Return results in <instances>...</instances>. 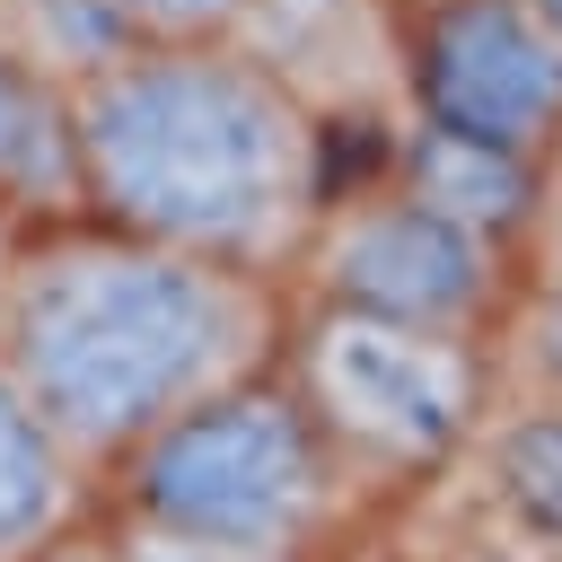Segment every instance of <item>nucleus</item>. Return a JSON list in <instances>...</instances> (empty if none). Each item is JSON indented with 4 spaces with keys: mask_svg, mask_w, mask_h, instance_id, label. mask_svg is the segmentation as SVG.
I'll return each mask as SVG.
<instances>
[{
    "mask_svg": "<svg viewBox=\"0 0 562 562\" xmlns=\"http://www.w3.org/2000/svg\"><path fill=\"white\" fill-rule=\"evenodd\" d=\"M61 97L88 220L255 281H281V263L307 255L334 202L325 123L237 35L114 44L79 61Z\"/></svg>",
    "mask_w": 562,
    "mask_h": 562,
    "instance_id": "f257e3e1",
    "label": "nucleus"
},
{
    "mask_svg": "<svg viewBox=\"0 0 562 562\" xmlns=\"http://www.w3.org/2000/svg\"><path fill=\"white\" fill-rule=\"evenodd\" d=\"M281 334V281L167 255L88 211L35 220L0 299V369L97 474H114L193 404L263 378Z\"/></svg>",
    "mask_w": 562,
    "mask_h": 562,
    "instance_id": "f03ea898",
    "label": "nucleus"
},
{
    "mask_svg": "<svg viewBox=\"0 0 562 562\" xmlns=\"http://www.w3.org/2000/svg\"><path fill=\"white\" fill-rule=\"evenodd\" d=\"M360 501L369 492L334 465V448L316 439V422L299 413L281 369L193 404L184 422H167L149 448H132L105 474L114 518L246 544L272 562H325L334 536L360 518Z\"/></svg>",
    "mask_w": 562,
    "mask_h": 562,
    "instance_id": "7ed1b4c3",
    "label": "nucleus"
},
{
    "mask_svg": "<svg viewBox=\"0 0 562 562\" xmlns=\"http://www.w3.org/2000/svg\"><path fill=\"white\" fill-rule=\"evenodd\" d=\"M272 369L360 492H413L448 474L457 457H474L492 422V351L474 334H430L307 299L290 307Z\"/></svg>",
    "mask_w": 562,
    "mask_h": 562,
    "instance_id": "20e7f679",
    "label": "nucleus"
},
{
    "mask_svg": "<svg viewBox=\"0 0 562 562\" xmlns=\"http://www.w3.org/2000/svg\"><path fill=\"white\" fill-rule=\"evenodd\" d=\"M299 272H307V299H325V307H360V316H395V325L483 342L492 316H501L509 246L439 220L404 184H378V193L325 202Z\"/></svg>",
    "mask_w": 562,
    "mask_h": 562,
    "instance_id": "39448f33",
    "label": "nucleus"
},
{
    "mask_svg": "<svg viewBox=\"0 0 562 562\" xmlns=\"http://www.w3.org/2000/svg\"><path fill=\"white\" fill-rule=\"evenodd\" d=\"M404 88L413 123L527 158L562 140V35L536 18V0H430L404 35Z\"/></svg>",
    "mask_w": 562,
    "mask_h": 562,
    "instance_id": "423d86ee",
    "label": "nucleus"
},
{
    "mask_svg": "<svg viewBox=\"0 0 562 562\" xmlns=\"http://www.w3.org/2000/svg\"><path fill=\"white\" fill-rule=\"evenodd\" d=\"M105 518V474L0 369V562H53Z\"/></svg>",
    "mask_w": 562,
    "mask_h": 562,
    "instance_id": "0eeeda50",
    "label": "nucleus"
},
{
    "mask_svg": "<svg viewBox=\"0 0 562 562\" xmlns=\"http://www.w3.org/2000/svg\"><path fill=\"white\" fill-rule=\"evenodd\" d=\"M474 457H483V527L562 544V395L492 413Z\"/></svg>",
    "mask_w": 562,
    "mask_h": 562,
    "instance_id": "6e6552de",
    "label": "nucleus"
},
{
    "mask_svg": "<svg viewBox=\"0 0 562 562\" xmlns=\"http://www.w3.org/2000/svg\"><path fill=\"white\" fill-rule=\"evenodd\" d=\"M404 193L430 202L439 220H457V228L509 246V237L527 228V211H536V167H527V158H501V149H474V140H448V132H430V123H413V132H404Z\"/></svg>",
    "mask_w": 562,
    "mask_h": 562,
    "instance_id": "1a4fd4ad",
    "label": "nucleus"
},
{
    "mask_svg": "<svg viewBox=\"0 0 562 562\" xmlns=\"http://www.w3.org/2000/svg\"><path fill=\"white\" fill-rule=\"evenodd\" d=\"M0 211H35V220H70L79 184H70V97H53L26 61L0 53Z\"/></svg>",
    "mask_w": 562,
    "mask_h": 562,
    "instance_id": "9d476101",
    "label": "nucleus"
},
{
    "mask_svg": "<svg viewBox=\"0 0 562 562\" xmlns=\"http://www.w3.org/2000/svg\"><path fill=\"white\" fill-rule=\"evenodd\" d=\"M114 44H220L246 26L255 0H88Z\"/></svg>",
    "mask_w": 562,
    "mask_h": 562,
    "instance_id": "9b49d317",
    "label": "nucleus"
},
{
    "mask_svg": "<svg viewBox=\"0 0 562 562\" xmlns=\"http://www.w3.org/2000/svg\"><path fill=\"white\" fill-rule=\"evenodd\" d=\"M114 553L123 562H272V553H246V544H211V536H176V527H140V518H114Z\"/></svg>",
    "mask_w": 562,
    "mask_h": 562,
    "instance_id": "f8f14e48",
    "label": "nucleus"
},
{
    "mask_svg": "<svg viewBox=\"0 0 562 562\" xmlns=\"http://www.w3.org/2000/svg\"><path fill=\"white\" fill-rule=\"evenodd\" d=\"M527 360H536V378H544V395H562V281L536 299V316H527Z\"/></svg>",
    "mask_w": 562,
    "mask_h": 562,
    "instance_id": "ddd939ff",
    "label": "nucleus"
},
{
    "mask_svg": "<svg viewBox=\"0 0 562 562\" xmlns=\"http://www.w3.org/2000/svg\"><path fill=\"white\" fill-rule=\"evenodd\" d=\"M483 562H562V544H527V536L483 527Z\"/></svg>",
    "mask_w": 562,
    "mask_h": 562,
    "instance_id": "4468645a",
    "label": "nucleus"
},
{
    "mask_svg": "<svg viewBox=\"0 0 562 562\" xmlns=\"http://www.w3.org/2000/svg\"><path fill=\"white\" fill-rule=\"evenodd\" d=\"M53 562H123V553H114V527L97 518V527H88V536H70V544H61Z\"/></svg>",
    "mask_w": 562,
    "mask_h": 562,
    "instance_id": "2eb2a0df",
    "label": "nucleus"
},
{
    "mask_svg": "<svg viewBox=\"0 0 562 562\" xmlns=\"http://www.w3.org/2000/svg\"><path fill=\"white\" fill-rule=\"evenodd\" d=\"M18 237H26V220L0 211V299H9V272H18Z\"/></svg>",
    "mask_w": 562,
    "mask_h": 562,
    "instance_id": "dca6fc26",
    "label": "nucleus"
},
{
    "mask_svg": "<svg viewBox=\"0 0 562 562\" xmlns=\"http://www.w3.org/2000/svg\"><path fill=\"white\" fill-rule=\"evenodd\" d=\"M536 18H544V26H553V35H562V0H536Z\"/></svg>",
    "mask_w": 562,
    "mask_h": 562,
    "instance_id": "f3484780",
    "label": "nucleus"
},
{
    "mask_svg": "<svg viewBox=\"0 0 562 562\" xmlns=\"http://www.w3.org/2000/svg\"><path fill=\"white\" fill-rule=\"evenodd\" d=\"M413 9H430V0H413Z\"/></svg>",
    "mask_w": 562,
    "mask_h": 562,
    "instance_id": "a211bd4d",
    "label": "nucleus"
}]
</instances>
